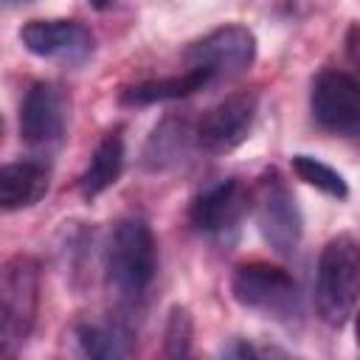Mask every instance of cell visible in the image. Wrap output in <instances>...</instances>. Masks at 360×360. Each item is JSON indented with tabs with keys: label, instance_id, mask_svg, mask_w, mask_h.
Segmentation results:
<instances>
[{
	"label": "cell",
	"instance_id": "cell-11",
	"mask_svg": "<svg viewBox=\"0 0 360 360\" xmlns=\"http://www.w3.org/2000/svg\"><path fill=\"white\" fill-rule=\"evenodd\" d=\"M248 208H250V191L242 186V180L225 177V180L205 186L194 197V202L188 208V219L197 233L225 236L228 231L239 228Z\"/></svg>",
	"mask_w": 360,
	"mask_h": 360
},
{
	"label": "cell",
	"instance_id": "cell-16",
	"mask_svg": "<svg viewBox=\"0 0 360 360\" xmlns=\"http://www.w3.org/2000/svg\"><path fill=\"white\" fill-rule=\"evenodd\" d=\"M73 335L87 357L112 360L132 352V323L127 321V315H115L107 323H76Z\"/></svg>",
	"mask_w": 360,
	"mask_h": 360
},
{
	"label": "cell",
	"instance_id": "cell-18",
	"mask_svg": "<svg viewBox=\"0 0 360 360\" xmlns=\"http://www.w3.org/2000/svg\"><path fill=\"white\" fill-rule=\"evenodd\" d=\"M191 338H194V321L191 312L180 304L169 309L166 329H163V354L166 357H186L191 352Z\"/></svg>",
	"mask_w": 360,
	"mask_h": 360
},
{
	"label": "cell",
	"instance_id": "cell-5",
	"mask_svg": "<svg viewBox=\"0 0 360 360\" xmlns=\"http://www.w3.org/2000/svg\"><path fill=\"white\" fill-rule=\"evenodd\" d=\"M231 295L239 307L264 312L273 318H290L298 312V284L295 278L270 262L239 264L231 278Z\"/></svg>",
	"mask_w": 360,
	"mask_h": 360
},
{
	"label": "cell",
	"instance_id": "cell-4",
	"mask_svg": "<svg viewBox=\"0 0 360 360\" xmlns=\"http://www.w3.org/2000/svg\"><path fill=\"white\" fill-rule=\"evenodd\" d=\"M253 214H256V228L262 239L278 253V256H292L301 245L304 233V217L301 208L284 183V177L270 169L259 177L253 194Z\"/></svg>",
	"mask_w": 360,
	"mask_h": 360
},
{
	"label": "cell",
	"instance_id": "cell-17",
	"mask_svg": "<svg viewBox=\"0 0 360 360\" xmlns=\"http://www.w3.org/2000/svg\"><path fill=\"white\" fill-rule=\"evenodd\" d=\"M290 166L298 174V180H304L307 186L323 191L326 197H332V200H346L349 197L346 177L338 169H332L329 163H323L321 158H315V155H292Z\"/></svg>",
	"mask_w": 360,
	"mask_h": 360
},
{
	"label": "cell",
	"instance_id": "cell-10",
	"mask_svg": "<svg viewBox=\"0 0 360 360\" xmlns=\"http://www.w3.org/2000/svg\"><path fill=\"white\" fill-rule=\"evenodd\" d=\"M68 124V98L53 82H34L20 101V138L34 149L62 143Z\"/></svg>",
	"mask_w": 360,
	"mask_h": 360
},
{
	"label": "cell",
	"instance_id": "cell-7",
	"mask_svg": "<svg viewBox=\"0 0 360 360\" xmlns=\"http://www.w3.org/2000/svg\"><path fill=\"white\" fill-rule=\"evenodd\" d=\"M309 107L315 121L332 135H357L360 129V84L352 73L326 68L312 79Z\"/></svg>",
	"mask_w": 360,
	"mask_h": 360
},
{
	"label": "cell",
	"instance_id": "cell-6",
	"mask_svg": "<svg viewBox=\"0 0 360 360\" xmlns=\"http://www.w3.org/2000/svg\"><path fill=\"white\" fill-rule=\"evenodd\" d=\"M186 59L191 68H202L211 82L233 79L245 73L256 59V37L250 28L231 22L222 28H214L202 39L191 42L186 51Z\"/></svg>",
	"mask_w": 360,
	"mask_h": 360
},
{
	"label": "cell",
	"instance_id": "cell-15",
	"mask_svg": "<svg viewBox=\"0 0 360 360\" xmlns=\"http://www.w3.org/2000/svg\"><path fill=\"white\" fill-rule=\"evenodd\" d=\"M121 172H124V135L115 127L104 132V138L96 143L90 163L79 177V194L84 200H96L98 194H104L110 186L118 183Z\"/></svg>",
	"mask_w": 360,
	"mask_h": 360
},
{
	"label": "cell",
	"instance_id": "cell-14",
	"mask_svg": "<svg viewBox=\"0 0 360 360\" xmlns=\"http://www.w3.org/2000/svg\"><path fill=\"white\" fill-rule=\"evenodd\" d=\"M48 191V169L39 160H14L0 166V208L22 211L37 205Z\"/></svg>",
	"mask_w": 360,
	"mask_h": 360
},
{
	"label": "cell",
	"instance_id": "cell-21",
	"mask_svg": "<svg viewBox=\"0 0 360 360\" xmlns=\"http://www.w3.org/2000/svg\"><path fill=\"white\" fill-rule=\"evenodd\" d=\"M0 141H3V115H0Z\"/></svg>",
	"mask_w": 360,
	"mask_h": 360
},
{
	"label": "cell",
	"instance_id": "cell-3",
	"mask_svg": "<svg viewBox=\"0 0 360 360\" xmlns=\"http://www.w3.org/2000/svg\"><path fill=\"white\" fill-rule=\"evenodd\" d=\"M39 309V262L28 253H14L0 264V357L17 354Z\"/></svg>",
	"mask_w": 360,
	"mask_h": 360
},
{
	"label": "cell",
	"instance_id": "cell-8",
	"mask_svg": "<svg viewBox=\"0 0 360 360\" xmlns=\"http://www.w3.org/2000/svg\"><path fill=\"white\" fill-rule=\"evenodd\" d=\"M20 42L39 59L82 65L96 51L93 31L79 20H28L20 28Z\"/></svg>",
	"mask_w": 360,
	"mask_h": 360
},
{
	"label": "cell",
	"instance_id": "cell-12",
	"mask_svg": "<svg viewBox=\"0 0 360 360\" xmlns=\"http://www.w3.org/2000/svg\"><path fill=\"white\" fill-rule=\"evenodd\" d=\"M214 84L211 76L202 68H188L180 76H163V79H146L138 84H129L121 90L118 101L124 107H149V104H163V101H177L186 96H194L197 90Z\"/></svg>",
	"mask_w": 360,
	"mask_h": 360
},
{
	"label": "cell",
	"instance_id": "cell-20",
	"mask_svg": "<svg viewBox=\"0 0 360 360\" xmlns=\"http://www.w3.org/2000/svg\"><path fill=\"white\" fill-rule=\"evenodd\" d=\"M87 3H90L96 11H110V8H112L118 0H87Z\"/></svg>",
	"mask_w": 360,
	"mask_h": 360
},
{
	"label": "cell",
	"instance_id": "cell-13",
	"mask_svg": "<svg viewBox=\"0 0 360 360\" xmlns=\"http://www.w3.org/2000/svg\"><path fill=\"white\" fill-rule=\"evenodd\" d=\"M191 141H194V129H191L188 118L166 115L143 143V152H141L143 169L146 172H166V169L177 166L188 155Z\"/></svg>",
	"mask_w": 360,
	"mask_h": 360
},
{
	"label": "cell",
	"instance_id": "cell-22",
	"mask_svg": "<svg viewBox=\"0 0 360 360\" xmlns=\"http://www.w3.org/2000/svg\"><path fill=\"white\" fill-rule=\"evenodd\" d=\"M8 3H28V0H8Z\"/></svg>",
	"mask_w": 360,
	"mask_h": 360
},
{
	"label": "cell",
	"instance_id": "cell-2",
	"mask_svg": "<svg viewBox=\"0 0 360 360\" xmlns=\"http://www.w3.org/2000/svg\"><path fill=\"white\" fill-rule=\"evenodd\" d=\"M360 290V245L352 233L329 239L318 256L315 270V309L318 318L340 329L352 321Z\"/></svg>",
	"mask_w": 360,
	"mask_h": 360
},
{
	"label": "cell",
	"instance_id": "cell-9",
	"mask_svg": "<svg viewBox=\"0 0 360 360\" xmlns=\"http://www.w3.org/2000/svg\"><path fill=\"white\" fill-rule=\"evenodd\" d=\"M259 110L256 93H233L225 96L219 104H214L197 124L194 141L211 152V155H225L242 146L253 129Z\"/></svg>",
	"mask_w": 360,
	"mask_h": 360
},
{
	"label": "cell",
	"instance_id": "cell-19",
	"mask_svg": "<svg viewBox=\"0 0 360 360\" xmlns=\"http://www.w3.org/2000/svg\"><path fill=\"white\" fill-rule=\"evenodd\" d=\"M222 354H228V357H256V354H262V349L250 346L248 340H233L231 346L222 349Z\"/></svg>",
	"mask_w": 360,
	"mask_h": 360
},
{
	"label": "cell",
	"instance_id": "cell-1",
	"mask_svg": "<svg viewBox=\"0 0 360 360\" xmlns=\"http://www.w3.org/2000/svg\"><path fill=\"white\" fill-rule=\"evenodd\" d=\"M158 276V242L143 217H124L115 222L104 250L107 292L129 315L149 292Z\"/></svg>",
	"mask_w": 360,
	"mask_h": 360
}]
</instances>
